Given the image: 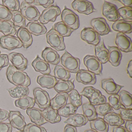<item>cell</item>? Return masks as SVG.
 <instances>
[{
	"mask_svg": "<svg viewBox=\"0 0 132 132\" xmlns=\"http://www.w3.org/2000/svg\"><path fill=\"white\" fill-rule=\"evenodd\" d=\"M6 74L9 82L16 86L21 85L28 87L30 85V79L27 73L18 70L11 64H10Z\"/></svg>",
	"mask_w": 132,
	"mask_h": 132,
	"instance_id": "6da1fadb",
	"label": "cell"
},
{
	"mask_svg": "<svg viewBox=\"0 0 132 132\" xmlns=\"http://www.w3.org/2000/svg\"><path fill=\"white\" fill-rule=\"evenodd\" d=\"M80 94L87 98L90 104L93 106H97L106 103V98L105 96L102 94L99 90L92 86L85 87Z\"/></svg>",
	"mask_w": 132,
	"mask_h": 132,
	"instance_id": "7a4b0ae2",
	"label": "cell"
},
{
	"mask_svg": "<svg viewBox=\"0 0 132 132\" xmlns=\"http://www.w3.org/2000/svg\"><path fill=\"white\" fill-rule=\"evenodd\" d=\"M62 64L70 72L77 73L80 70V61L78 58L73 57L67 51L61 59Z\"/></svg>",
	"mask_w": 132,
	"mask_h": 132,
	"instance_id": "3957f363",
	"label": "cell"
},
{
	"mask_svg": "<svg viewBox=\"0 0 132 132\" xmlns=\"http://www.w3.org/2000/svg\"><path fill=\"white\" fill-rule=\"evenodd\" d=\"M61 18L62 22L73 30H76L80 26L78 16L66 7L62 12Z\"/></svg>",
	"mask_w": 132,
	"mask_h": 132,
	"instance_id": "277c9868",
	"label": "cell"
},
{
	"mask_svg": "<svg viewBox=\"0 0 132 132\" xmlns=\"http://www.w3.org/2000/svg\"><path fill=\"white\" fill-rule=\"evenodd\" d=\"M47 41L50 46L57 51L65 49L64 37L60 35L53 28L46 34Z\"/></svg>",
	"mask_w": 132,
	"mask_h": 132,
	"instance_id": "5b68a950",
	"label": "cell"
},
{
	"mask_svg": "<svg viewBox=\"0 0 132 132\" xmlns=\"http://www.w3.org/2000/svg\"><path fill=\"white\" fill-rule=\"evenodd\" d=\"M60 14L61 10L59 7L57 5H52L43 11L39 20L42 24H47L49 22H55Z\"/></svg>",
	"mask_w": 132,
	"mask_h": 132,
	"instance_id": "8992f818",
	"label": "cell"
},
{
	"mask_svg": "<svg viewBox=\"0 0 132 132\" xmlns=\"http://www.w3.org/2000/svg\"><path fill=\"white\" fill-rule=\"evenodd\" d=\"M21 14L29 21H38L39 20L40 14L35 6L30 5L23 1L20 6Z\"/></svg>",
	"mask_w": 132,
	"mask_h": 132,
	"instance_id": "52a82bcc",
	"label": "cell"
},
{
	"mask_svg": "<svg viewBox=\"0 0 132 132\" xmlns=\"http://www.w3.org/2000/svg\"><path fill=\"white\" fill-rule=\"evenodd\" d=\"M33 94L35 103L40 109H45L51 106V99L46 91L41 88H36L33 90Z\"/></svg>",
	"mask_w": 132,
	"mask_h": 132,
	"instance_id": "ba28073f",
	"label": "cell"
},
{
	"mask_svg": "<svg viewBox=\"0 0 132 132\" xmlns=\"http://www.w3.org/2000/svg\"><path fill=\"white\" fill-rule=\"evenodd\" d=\"M71 6L75 11L85 15H88L96 11L92 3L86 0H75Z\"/></svg>",
	"mask_w": 132,
	"mask_h": 132,
	"instance_id": "9c48e42d",
	"label": "cell"
},
{
	"mask_svg": "<svg viewBox=\"0 0 132 132\" xmlns=\"http://www.w3.org/2000/svg\"><path fill=\"white\" fill-rule=\"evenodd\" d=\"M0 45L9 51L22 47L23 44L20 39L13 36L6 35L0 37Z\"/></svg>",
	"mask_w": 132,
	"mask_h": 132,
	"instance_id": "30bf717a",
	"label": "cell"
},
{
	"mask_svg": "<svg viewBox=\"0 0 132 132\" xmlns=\"http://www.w3.org/2000/svg\"><path fill=\"white\" fill-rule=\"evenodd\" d=\"M102 11L103 15L109 21L116 22L120 18L117 6L109 2L104 1Z\"/></svg>",
	"mask_w": 132,
	"mask_h": 132,
	"instance_id": "8fae6325",
	"label": "cell"
},
{
	"mask_svg": "<svg viewBox=\"0 0 132 132\" xmlns=\"http://www.w3.org/2000/svg\"><path fill=\"white\" fill-rule=\"evenodd\" d=\"M85 66L88 71L95 75H101L102 71V65L97 58L93 55H87L83 59Z\"/></svg>",
	"mask_w": 132,
	"mask_h": 132,
	"instance_id": "7c38bea8",
	"label": "cell"
},
{
	"mask_svg": "<svg viewBox=\"0 0 132 132\" xmlns=\"http://www.w3.org/2000/svg\"><path fill=\"white\" fill-rule=\"evenodd\" d=\"M115 44L118 48L124 52H130L132 51V42L131 38L125 34L117 33L115 39Z\"/></svg>",
	"mask_w": 132,
	"mask_h": 132,
	"instance_id": "4fadbf2b",
	"label": "cell"
},
{
	"mask_svg": "<svg viewBox=\"0 0 132 132\" xmlns=\"http://www.w3.org/2000/svg\"><path fill=\"white\" fill-rule=\"evenodd\" d=\"M93 29L98 33L100 36H104L111 32L110 28L105 19L103 18H94L91 21Z\"/></svg>",
	"mask_w": 132,
	"mask_h": 132,
	"instance_id": "5bb4252c",
	"label": "cell"
},
{
	"mask_svg": "<svg viewBox=\"0 0 132 132\" xmlns=\"http://www.w3.org/2000/svg\"><path fill=\"white\" fill-rule=\"evenodd\" d=\"M8 56V59L11 62L12 65L18 70L23 71L27 68L28 61L22 54L12 52L10 53Z\"/></svg>",
	"mask_w": 132,
	"mask_h": 132,
	"instance_id": "9a60e30c",
	"label": "cell"
},
{
	"mask_svg": "<svg viewBox=\"0 0 132 132\" xmlns=\"http://www.w3.org/2000/svg\"><path fill=\"white\" fill-rule=\"evenodd\" d=\"M82 40L89 44L96 46L100 40V36L92 28H86L81 31Z\"/></svg>",
	"mask_w": 132,
	"mask_h": 132,
	"instance_id": "2e32d148",
	"label": "cell"
},
{
	"mask_svg": "<svg viewBox=\"0 0 132 132\" xmlns=\"http://www.w3.org/2000/svg\"><path fill=\"white\" fill-rule=\"evenodd\" d=\"M8 119L12 127L19 130L23 131L27 125L24 117L19 111H10Z\"/></svg>",
	"mask_w": 132,
	"mask_h": 132,
	"instance_id": "e0dca14e",
	"label": "cell"
},
{
	"mask_svg": "<svg viewBox=\"0 0 132 132\" xmlns=\"http://www.w3.org/2000/svg\"><path fill=\"white\" fill-rule=\"evenodd\" d=\"M76 81L85 85H94L96 82V78L94 73L88 70L80 69L77 72Z\"/></svg>",
	"mask_w": 132,
	"mask_h": 132,
	"instance_id": "ac0fdd59",
	"label": "cell"
},
{
	"mask_svg": "<svg viewBox=\"0 0 132 132\" xmlns=\"http://www.w3.org/2000/svg\"><path fill=\"white\" fill-rule=\"evenodd\" d=\"M101 87L109 95L117 94L123 86L116 84L112 78L105 79L101 81Z\"/></svg>",
	"mask_w": 132,
	"mask_h": 132,
	"instance_id": "d6986e66",
	"label": "cell"
},
{
	"mask_svg": "<svg viewBox=\"0 0 132 132\" xmlns=\"http://www.w3.org/2000/svg\"><path fill=\"white\" fill-rule=\"evenodd\" d=\"M26 112L31 121L34 123L41 126L47 123L43 116L42 111L40 109L33 107L27 109Z\"/></svg>",
	"mask_w": 132,
	"mask_h": 132,
	"instance_id": "ffe728a7",
	"label": "cell"
},
{
	"mask_svg": "<svg viewBox=\"0 0 132 132\" xmlns=\"http://www.w3.org/2000/svg\"><path fill=\"white\" fill-rule=\"evenodd\" d=\"M42 57L44 61L54 65H57L61 61V58L56 51L50 47H46L42 51Z\"/></svg>",
	"mask_w": 132,
	"mask_h": 132,
	"instance_id": "44dd1931",
	"label": "cell"
},
{
	"mask_svg": "<svg viewBox=\"0 0 132 132\" xmlns=\"http://www.w3.org/2000/svg\"><path fill=\"white\" fill-rule=\"evenodd\" d=\"M95 55L97 59L102 64H105L109 61V52L104 44L103 39L100 40L99 43L95 46Z\"/></svg>",
	"mask_w": 132,
	"mask_h": 132,
	"instance_id": "7402d4cb",
	"label": "cell"
},
{
	"mask_svg": "<svg viewBox=\"0 0 132 132\" xmlns=\"http://www.w3.org/2000/svg\"><path fill=\"white\" fill-rule=\"evenodd\" d=\"M32 66L35 71L43 75H49L51 72L50 65L47 62L41 59L38 55L32 62Z\"/></svg>",
	"mask_w": 132,
	"mask_h": 132,
	"instance_id": "603a6c76",
	"label": "cell"
},
{
	"mask_svg": "<svg viewBox=\"0 0 132 132\" xmlns=\"http://www.w3.org/2000/svg\"><path fill=\"white\" fill-rule=\"evenodd\" d=\"M16 35L22 43L24 48L27 49L32 44V35L26 28H20L17 31Z\"/></svg>",
	"mask_w": 132,
	"mask_h": 132,
	"instance_id": "cb8c5ba5",
	"label": "cell"
},
{
	"mask_svg": "<svg viewBox=\"0 0 132 132\" xmlns=\"http://www.w3.org/2000/svg\"><path fill=\"white\" fill-rule=\"evenodd\" d=\"M112 27L115 31L123 34H130L132 31V21L118 20L113 24Z\"/></svg>",
	"mask_w": 132,
	"mask_h": 132,
	"instance_id": "d4e9b609",
	"label": "cell"
},
{
	"mask_svg": "<svg viewBox=\"0 0 132 132\" xmlns=\"http://www.w3.org/2000/svg\"><path fill=\"white\" fill-rule=\"evenodd\" d=\"M26 28L31 34L36 36L45 34L47 32V29L44 25L38 21L29 22Z\"/></svg>",
	"mask_w": 132,
	"mask_h": 132,
	"instance_id": "484cf974",
	"label": "cell"
},
{
	"mask_svg": "<svg viewBox=\"0 0 132 132\" xmlns=\"http://www.w3.org/2000/svg\"><path fill=\"white\" fill-rule=\"evenodd\" d=\"M57 81L55 77L50 74L40 75L37 78V82L42 87L48 89L54 88Z\"/></svg>",
	"mask_w": 132,
	"mask_h": 132,
	"instance_id": "4316f807",
	"label": "cell"
},
{
	"mask_svg": "<svg viewBox=\"0 0 132 132\" xmlns=\"http://www.w3.org/2000/svg\"><path fill=\"white\" fill-rule=\"evenodd\" d=\"M109 52L108 61L114 67H117L120 64L122 54L120 50L117 47L108 46Z\"/></svg>",
	"mask_w": 132,
	"mask_h": 132,
	"instance_id": "83f0119b",
	"label": "cell"
},
{
	"mask_svg": "<svg viewBox=\"0 0 132 132\" xmlns=\"http://www.w3.org/2000/svg\"><path fill=\"white\" fill-rule=\"evenodd\" d=\"M42 114L45 120L52 124L59 122L61 120L58 110L54 109L51 106L44 109L42 111Z\"/></svg>",
	"mask_w": 132,
	"mask_h": 132,
	"instance_id": "f1b7e54d",
	"label": "cell"
},
{
	"mask_svg": "<svg viewBox=\"0 0 132 132\" xmlns=\"http://www.w3.org/2000/svg\"><path fill=\"white\" fill-rule=\"evenodd\" d=\"M69 94L66 93H58L51 100V106L54 109L58 110L67 104Z\"/></svg>",
	"mask_w": 132,
	"mask_h": 132,
	"instance_id": "f546056e",
	"label": "cell"
},
{
	"mask_svg": "<svg viewBox=\"0 0 132 132\" xmlns=\"http://www.w3.org/2000/svg\"><path fill=\"white\" fill-rule=\"evenodd\" d=\"M88 120L83 114H74L70 116L68 119L64 122L65 123L72 125L75 127H80L85 125L88 122Z\"/></svg>",
	"mask_w": 132,
	"mask_h": 132,
	"instance_id": "4dcf8cb0",
	"label": "cell"
},
{
	"mask_svg": "<svg viewBox=\"0 0 132 132\" xmlns=\"http://www.w3.org/2000/svg\"><path fill=\"white\" fill-rule=\"evenodd\" d=\"M54 89L58 93L70 92L74 89V82L71 81L59 80L57 81Z\"/></svg>",
	"mask_w": 132,
	"mask_h": 132,
	"instance_id": "1f68e13d",
	"label": "cell"
},
{
	"mask_svg": "<svg viewBox=\"0 0 132 132\" xmlns=\"http://www.w3.org/2000/svg\"><path fill=\"white\" fill-rule=\"evenodd\" d=\"M17 30L13 22L11 21H0V32L4 36H14L16 34Z\"/></svg>",
	"mask_w": 132,
	"mask_h": 132,
	"instance_id": "d6a6232c",
	"label": "cell"
},
{
	"mask_svg": "<svg viewBox=\"0 0 132 132\" xmlns=\"http://www.w3.org/2000/svg\"><path fill=\"white\" fill-rule=\"evenodd\" d=\"M11 97L16 98H20L25 96H28L30 93V90L28 87L21 85L16 86L13 88L7 89Z\"/></svg>",
	"mask_w": 132,
	"mask_h": 132,
	"instance_id": "836d02e7",
	"label": "cell"
},
{
	"mask_svg": "<svg viewBox=\"0 0 132 132\" xmlns=\"http://www.w3.org/2000/svg\"><path fill=\"white\" fill-rule=\"evenodd\" d=\"M103 120L110 126H120L124 123V121L121 118L119 114L114 112L109 113L104 116Z\"/></svg>",
	"mask_w": 132,
	"mask_h": 132,
	"instance_id": "e575fe53",
	"label": "cell"
},
{
	"mask_svg": "<svg viewBox=\"0 0 132 132\" xmlns=\"http://www.w3.org/2000/svg\"><path fill=\"white\" fill-rule=\"evenodd\" d=\"M35 104L34 99L28 96H25L15 101L16 107L23 110L33 108Z\"/></svg>",
	"mask_w": 132,
	"mask_h": 132,
	"instance_id": "d590c367",
	"label": "cell"
},
{
	"mask_svg": "<svg viewBox=\"0 0 132 132\" xmlns=\"http://www.w3.org/2000/svg\"><path fill=\"white\" fill-rule=\"evenodd\" d=\"M90 127L92 129L97 132H108L109 131V124L103 118L100 117H98L91 121Z\"/></svg>",
	"mask_w": 132,
	"mask_h": 132,
	"instance_id": "8d00e7d4",
	"label": "cell"
},
{
	"mask_svg": "<svg viewBox=\"0 0 132 132\" xmlns=\"http://www.w3.org/2000/svg\"><path fill=\"white\" fill-rule=\"evenodd\" d=\"M82 108L83 112V115L86 117L88 121H91L98 118V114L96 113L95 106L89 103L82 104Z\"/></svg>",
	"mask_w": 132,
	"mask_h": 132,
	"instance_id": "74e56055",
	"label": "cell"
},
{
	"mask_svg": "<svg viewBox=\"0 0 132 132\" xmlns=\"http://www.w3.org/2000/svg\"><path fill=\"white\" fill-rule=\"evenodd\" d=\"M121 105L127 109H132V95L129 92L122 90L119 92Z\"/></svg>",
	"mask_w": 132,
	"mask_h": 132,
	"instance_id": "f35d334b",
	"label": "cell"
},
{
	"mask_svg": "<svg viewBox=\"0 0 132 132\" xmlns=\"http://www.w3.org/2000/svg\"><path fill=\"white\" fill-rule=\"evenodd\" d=\"M52 28L63 37L71 36L74 31L65 25L62 21L55 23Z\"/></svg>",
	"mask_w": 132,
	"mask_h": 132,
	"instance_id": "ab89813d",
	"label": "cell"
},
{
	"mask_svg": "<svg viewBox=\"0 0 132 132\" xmlns=\"http://www.w3.org/2000/svg\"><path fill=\"white\" fill-rule=\"evenodd\" d=\"M54 72L55 78L60 80L68 81L71 77L70 72L61 65H57L55 67Z\"/></svg>",
	"mask_w": 132,
	"mask_h": 132,
	"instance_id": "60d3db41",
	"label": "cell"
},
{
	"mask_svg": "<svg viewBox=\"0 0 132 132\" xmlns=\"http://www.w3.org/2000/svg\"><path fill=\"white\" fill-rule=\"evenodd\" d=\"M78 108L73 106L71 103L65 104L58 110L59 116L64 117H69L76 113Z\"/></svg>",
	"mask_w": 132,
	"mask_h": 132,
	"instance_id": "b9f144b4",
	"label": "cell"
},
{
	"mask_svg": "<svg viewBox=\"0 0 132 132\" xmlns=\"http://www.w3.org/2000/svg\"><path fill=\"white\" fill-rule=\"evenodd\" d=\"M12 19L15 27L20 28H26V19L19 11H15L11 12Z\"/></svg>",
	"mask_w": 132,
	"mask_h": 132,
	"instance_id": "7bdbcfd3",
	"label": "cell"
},
{
	"mask_svg": "<svg viewBox=\"0 0 132 132\" xmlns=\"http://www.w3.org/2000/svg\"><path fill=\"white\" fill-rule=\"evenodd\" d=\"M70 103L73 106L78 108L82 105V96L81 95L76 89L72 90L69 95Z\"/></svg>",
	"mask_w": 132,
	"mask_h": 132,
	"instance_id": "ee69618b",
	"label": "cell"
},
{
	"mask_svg": "<svg viewBox=\"0 0 132 132\" xmlns=\"http://www.w3.org/2000/svg\"><path fill=\"white\" fill-rule=\"evenodd\" d=\"M97 114L104 116L107 113L114 112L113 109L110 106L109 103H105L103 104L98 105L95 108Z\"/></svg>",
	"mask_w": 132,
	"mask_h": 132,
	"instance_id": "f6af8a7d",
	"label": "cell"
},
{
	"mask_svg": "<svg viewBox=\"0 0 132 132\" xmlns=\"http://www.w3.org/2000/svg\"><path fill=\"white\" fill-rule=\"evenodd\" d=\"M118 12L123 20L126 21H132V7H123L118 9Z\"/></svg>",
	"mask_w": 132,
	"mask_h": 132,
	"instance_id": "bcb514c9",
	"label": "cell"
},
{
	"mask_svg": "<svg viewBox=\"0 0 132 132\" xmlns=\"http://www.w3.org/2000/svg\"><path fill=\"white\" fill-rule=\"evenodd\" d=\"M108 99L109 103L113 109L117 110L124 108L120 103L119 96L118 94L110 95Z\"/></svg>",
	"mask_w": 132,
	"mask_h": 132,
	"instance_id": "7dc6e473",
	"label": "cell"
},
{
	"mask_svg": "<svg viewBox=\"0 0 132 132\" xmlns=\"http://www.w3.org/2000/svg\"><path fill=\"white\" fill-rule=\"evenodd\" d=\"M2 3L11 12L19 11L20 9V1L18 0H3Z\"/></svg>",
	"mask_w": 132,
	"mask_h": 132,
	"instance_id": "c3c4849f",
	"label": "cell"
},
{
	"mask_svg": "<svg viewBox=\"0 0 132 132\" xmlns=\"http://www.w3.org/2000/svg\"><path fill=\"white\" fill-rule=\"evenodd\" d=\"M11 12L2 4H0V21H10L12 19Z\"/></svg>",
	"mask_w": 132,
	"mask_h": 132,
	"instance_id": "681fc988",
	"label": "cell"
},
{
	"mask_svg": "<svg viewBox=\"0 0 132 132\" xmlns=\"http://www.w3.org/2000/svg\"><path fill=\"white\" fill-rule=\"evenodd\" d=\"M23 131L24 132H47L44 127L33 123H29L26 125Z\"/></svg>",
	"mask_w": 132,
	"mask_h": 132,
	"instance_id": "f907efd6",
	"label": "cell"
},
{
	"mask_svg": "<svg viewBox=\"0 0 132 132\" xmlns=\"http://www.w3.org/2000/svg\"><path fill=\"white\" fill-rule=\"evenodd\" d=\"M119 110V115L123 120H132V109L122 108Z\"/></svg>",
	"mask_w": 132,
	"mask_h": 132,
	"instance_id": "816d5d0a",
	"label": "cell"
},
{
	"mask_svg": "<svg viewBox=\"0 0 132 132\" xmlns=\"http://www.w3.org/2000/svg\"><path fill=\"white\" fill-rule=\"evenodd\" d=\"M54 1L53 0H35L34 6H40L44 8H47L53 5Z\"/></svg>",
	"mask_w": 132,
	"mask_h": 132,
	"instance_id": "f5cc1de1",
	"label": "cell"
},
{
	"mask_svg": "<svg viewBox=\"0 0 132 132\" xmlns=\"http://www.w3.org/2000/svg\"><path fill=\"white\" fill-rule=\"evenodd\" d=\"M9 64L8 55L6 54L0 55V71L3 68L8 66Z\"/></svg>",
	"mask_w": 132,
	"mask_h": 132,
	"instance_id": "db71d44e",
	"label": "cell"
},
{
	"mask_svg": "<svg viewBox=\"0 0 132 132\" xmlns=\"http://www.w3.org/2000/svg\"><path fill=\"white\" fill-rule=\"evenodd\" d=\"M12 127L9 123H0V132H12Z\"/></svg>",
	"mask_w": 132,
	"mask_h": 132,
	"instance_id": "11a10c76",
	"label": "cell"
},
{
	"mask_svg": "<svg viewBox=\"0 0 132 132\" xmlns=\"http://www.w3.org/2000/svg\"><path fill=\"white\" fill-rule=\"evenodd\" d=\"M9 112L5 110L0 109V123L3 122L8 119Z\"/></svg>",
	"mask_w": 132,
	"mask_h": 132,
	"instance_id": "9f6ffc18",
	"label": "cell"
},
{
	"mask_svg": "<svg viewBox=\"0 0 132 132\" xmlns=\"http://www.w3.org/2000/svg\"><path fill=\"white\" fill-rule=\"evenodd\" d=\"M64 132H78L75 127L69 124H67L65 127Z\"/></svg>",
	"mask_w": 132,
	"mask_h": 132,
	"instance_id": "6f0895ef",
	"label": "cell"
},
{
	"mask_svg": "<svg viewBox=\"0 0 132 132\" xmlns=\"http://www.w3.org/2000/svg\"><path fill=\"white\" fill-rule=\"evenodd\" d=\"M112 132H129L124 127L114 126L112 128Z\"/></svg>",
	"mask_w": 132,
	"mask_h": 132,
	"instance_id": "680465c9",
	"label": "cell"
},
{
	"mask_svg": "<svg viewBox=\"0 0 132 132\" xmlns=\"http://www.w3.org/2000/svg\"><path fill=\"white\" fill-rule=\"evenodd\" d=\"M127 73L128 76L130 78H132V60H130L129 61L127 65L126 69Z\"/></svg>",
	"mask_w": 132,
	"mask_h": 132,
	"instance_id": "91938a15",
	"label": "cell"
},
{
	"mask_svg": "<svg viewBox=\"0 0 132 132\" xmlns=\"http://www.w3.org/2000/svg\"><path fill=\"white\" fill-rule=\"evenodd\" d=\"M120 3H121L122 4L126 7H132V0H118Z\"/></svg>",
	"mask_w": 132,
	"mask_h": 132,
	"instance_id": "94428289",
	"label": "cell"
},
{
	"mask_svg": "<svg viewBox=\"0 0 132 132\" xmlns=\"http://www.w3.org/2000/svg\"><path fill=\"white\" fill-rule=\"evenodd\" d=\"M125 128L129 132H132V120L126 121L125 125Z\"/></svg>",
	"mask_w": 132,
	"mask_h": 132,
	"instance_id": "6125c7cd",
	"label": "cell"
},
{
	"mask_svg": "<svg viewBox=\"0 0 132 132\" xmlns=\"http://www.w3.org/2000/svg\"><path fill=\"white\" fill-rule=\"evenodd\" d=\"M24 1L28 4L34 6L35 0H25Z\"/></svg>",
	"mask_w": 132,
	"mask_h": 132,
	"instance_id": "be15d7a7",
	"label": "cell"
},
{
	"mask_svg": "<svg viewBox=\"0 0 132 132\" xmlns=\"http://www.w3.org/2000/svg\"><path fill=\"white\" fill-rule=\"evenodd\" d=\"M84 132H97L95 130H94L92 129H87L85 130Z\"/></svg>",
	"mask_w": 132,
	"mask_h": 132,
	"instance_id": "e7e4bbea",
	"label": "cell"
},
{
	"mask_svg": "<svg viewBox=\"0 0 132 132\" xmlns=\"http://www.w3.org/2000/svg\"><path fill=\"white\" fill-rule=\"evenodd\" d=\"M16 132H24L23 131H21V130H19V131H16Z\"/></svg>",
	"mask_w": 132,
	"mask_h": 132,
	"instance_id": "03108f58",
	"label": "cell"
},
{
	"mask_svg": "<svg viewBox=\"0 0 132 132\" xmlns=\"http://www.w3.org/2000/svg\"><path fill=\"white\" fill-rule=\"evenodd\" d=\"M1 54V51H0V55Z\"/></svg>",
	"mask_w": 132,
	"mask_h": 132,
	"instance_id": "003e7915",
	"label": "cell"
}]
</instances>
